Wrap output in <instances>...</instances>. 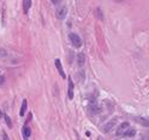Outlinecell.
I'll return each instance as SVG.
<instances>
[{"instance_id": "1", "label": "cell", "mask_w": 149, "mask_h": 140, "mask_svg": "<svg viewBox=\"0 0 149 140\" xmlns=\"http://www.w3.org/2000/svg\"><path fill=\"white\" fill-rule=\"evenodd\" d=\"M69 38H70V41L72 42L74 47H81V46H82V40H81V38L76 34V33H70Z\"/></svg>"}, {"instance_id": "2", "label": "cell", "mask_w": 149, "mask_h": 140, "mask_svg": "<svg viewBox=\"0 0 149 140\" xmlns=\"http://www.w3.org/2000/svg\"><path fill=\"white\" fill-rule=\"evenodd\" d=\"M127 129H130V124H129L127 122H124V123H121L118 129H117V135H124V133L127 130Z\"/></svg>"}, {"instance_id": "3", "label": "cell", "mask_w": 149, "mask_h": 140, "mask_svg": "<svg viewBox=\"0 0 149 140\" xmlns=\"http://www.w3.org/2000/svg\"><path fill=\"white\" fill-rule=\"evenodd\" d=\"M54 64H56V68L58 69L60 76H62L63 79H65V72H64V70H63V66H62V63H60V59L57 58L56 61H54Z\"/></svg>"}, {"instance_id": "4", "label": "cell", "mask_w": 149, "mask_h": 140, "mask_svg": "<svg viewBox=\"0 0 149 140\" xmlns=\"http://www.w3.org/2000/svg\"><path fill=\"white\" fill-rule=\"evenodd\" d=\"M116 123H117V120H112V121H110V122H108L106 126H104V132L105 133H108V132H110L113 127H114V126H116Z\"/></svg>"}, {"instance_id": "5", "label": "cell", "mask_w": 149, "mask_h": 140, "mask_svg": "<svg viewBox=\"0 0 149 140\" xmlns=\"http://www.w3.org/2000/svg\"><path fill=\"white\" fill-rule=\"evenodd\" d=\"M66 12H67L66 8H65V6H63V8H60V9L57 11V17H58L59 19H64V18L66 17Z\"/></svg>"}, {"instance_id": "6", "label": "cell", "mask_w": 149, "mask_h": 140, "mask_svg": "<svg viewBox=\"0 0 149 140\" xmlns=\"http://www.w3.org/2000/svg\"><path fill=\"white\" fill-rule=\"evenodd\" d=\"M85 63V56H84V53H78L77 55V64L79 66H83Z\"/></svg>"}, {"instance_id": "7", "label": "cell", "mask_w": 149, "mask_h": 140, "mask_svg": "<svg viewBox=\"0 0 149 140\" xmlns=\"http://www.w3.org/2000/svg\"><path fill=\"white\" fill-rule=\"evenodd\" d=\"M31 134V130H30V127H28V126H24L23 127V137H24V140H28L29 137Z\"/></svg>"}, {"instance_id": "8", "label": "cell", "mask_w": 149, "mask_h": 140, "mask_svg": "<svg viewBox=\"0 0 149 140\" xmlns=\"http://www.w3.org/2000/svg\"><path fill=\"white\" fill-rule=\"evenodd\" d=\"M69 98L73 99V81L71 77H69Z\"/></svg>"}, {"instance_id": "9", "label": "cell", "mask_w": 149, "mask_h": 140, "mask_svg": "<svg viewBox=\"0 0 149 140\" xmlns=\"http://www.w3.org/2000/svg\"><path fill=\"white\" fill-rule=\"evenodd\" d=\"M26 108H28V102H26V99H24V100H23V103H22V106H21V111H19V115H21L22 117L25 115Z\"/></svg>"}, {"instance_id": "10", "label": "cell", "mask_w": 149, "mask_h": 140, "mask_svg": "<svg viewBox=\"0 0 149 140\" xmlns=\"http://www.w3.org/2000/svg\"><path fill=\"white\" fill-rule=\"evenodd\" d=\"M31 4H33V3H31V0H24V1H23V10H24V12H25V13L29 11Z\"/></svg>"}, {"instance_id": "11", "label": "cell", "mask_w": 149, "mask_h": 140, "mask_svg": "<svg viewBox=\"0 0 149 140\" xmlns=\"http://www.w3.org/2000/svg\"><path fill=\"white\" fill-rule=\"evenodd\" d=\"M135 134H136V130H135V129H127V130L124 133L123 137H125V138H132Z\"/></svg>"}, {"instance_id": "12", "label": "cell", "mask_w": 149, "mask_h": 140, "mask_svg": "<svg viewBox=\"0 0 149 140\" xmlns=\"http://www.w3.org/2000/svg\"><path fill=\"white\" fill-rule=\"evenodd\" d=\"M138 122L142 126H144V127H149V120L147 118H138Z\"/></svg>"}, {"instance_id": "13", "label": "cell", "mask_w": 149, "mask_h": 140, "mask_svg": "<svg viewBox=\"0 0 149 140\" xmlns=\"http://www.w3.org/2000/svg\"><path fill=\"white\" fill-rule=\"evenodd\" d=\"M90 110H91V112H95V114H96V112H99V108H98V106L96 105H90Z\"/></svg>"}, {"instance_id": "14", "label": "cell", "mask_w": 149, "mask_h": 140, "mask_svg": "<svg viewBox=\"0 0 149 140\" xmlns=\"http://www.w3.org/2000/svg\"><path fill=\"white\" fill-rule=\"evenodd\" d=\"M5 122H6V123H7V126H9V127H10V128L12 127V123H11V120H10V117H9V116H5Z\"/></svg>"}, {"instance_id": "15", "label": "cell", "mask_w": 149, "mask_h": 140, "mask_svg": "<svg viewBox=\"0 0 149 140\" xmlns=\"http://www.w3.org/2000/svg\"><path fill=\"white\" fill-rule=\"evenodd\" d=\"M96 16L100 18V19H102L104 17H102V15H101V10L100 9H96Z\"/></svg>"}, {"instance_id": "16", "label": "cell", "mask_w": 149, "mask_h": 140, "mask_svg": "<svg viewBox=\"0 0 149 140\" xmlns=\"http://www.w3.org/2000/svg\"><path fill=\"white\" fill-rule=\"evenodd\" d=\"M4 82H5V77L3 75H0V86H1Z\"/></svg>"}, {"instance_id": "17", "label": "cell", "mask_w": 149, "mask_h": 140, "mask_svg": "<svg viewBox=\"0 0 149 140\" xmlns=\"http://www.w3.org/2000/svg\"><path fill=\"white\" fill-rule=\"evenodd\" d=\"M3 140H9V137L6 135V133H5V132H3Z\"/></svg>"}, {"instance_id": "18", "label": "cell", "mask_w": 149, "mask_h": 140, "mask_svg": "<svg viewBox=\"0 0 149 140\" xmlns=\"http://www.w3.org/2000/svg\"><path fill=\"white\" fill-rule=\"evenodd\" d=\"M52 3H53V4H56V5H58V4L60 3V1H59V0H57V1H56V0H53V1H52Z\"/></svg>"}]
</instances>
